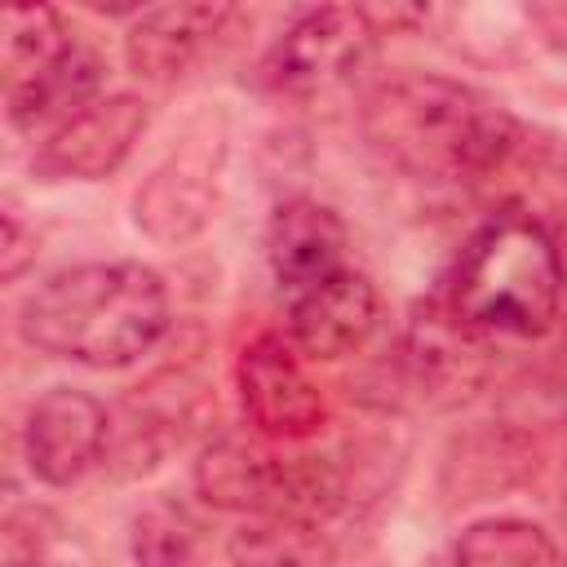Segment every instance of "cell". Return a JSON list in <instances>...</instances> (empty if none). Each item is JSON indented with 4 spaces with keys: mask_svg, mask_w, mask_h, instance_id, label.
<instances>
[{
    "mask_svg": "<svg viewBox=\"0 0 567 567\" xmlns=\"http://www.w3.org/2000/svg\"><path fill=\"white\" fill-rule=\"evenodd\" d=\"M363 137L412 177L478 182L514 155L518 124L505 106L461 80L403 71L368 93Z\"/></svg>",
    "mask_w": 567,
    "mask_h": 567,
    "instance_id": "1",
    "label": "cell"
},
{
    "mask_svg": "<svg viewBox=\"0 0 567 567\" xmlns=\"http://www.w3.org/2000/svg\"><path fill=\"white\" fill-rule=\"evenodd\" d=\"M27 346L84 368H124L168 328V288L142 261H89L49 275L18 315Z\"/></svg>",
    "mask_w": 567,
    "mask_h": 567,
    "instance_id": "2",
    "label": "cell"
},
{
    "mask_svg": "<svg viewBox=\"0 0 567 567\" xmlns=\"http://www.w3.org/2000/svg\"><path fill=\"white\" fill-rule=\"evenodd\" d=\"M443 301L483 337L545 332L563 301V257L554 235L536 217L501 208L465 239Z\"/></svg>",
    "mask_w": 567,
    "mask_h": 567,
    "instance_id": "3",
    "label": "cell"
},
{
    "mask_svg": "<svg viewBox=\"0 0 567 567\" xmlns=\"http://www.w3.org/2000/svg\"><path fill=\"white\" fill-rule=\"evenodd\" d=\"M208 505L284 527H315L341 505V474L328 456H288L257 439H217L195 461Z\"/></svg>",
    "mask_w": 567,
    "mask_h": 567,
    "instance_id": "4",
    "label": "cell"
},
{
    "mask_svg": "<svg viewBox=\"0 0 567 567\" xmlns=\"http://www.w3.org/2000/svg\"><path fill=\"white\" fill-rule=\"evenodd\" d=\"M226 159L221 115H204L186 128L177 151L142 182L137 226L155 244H186L217 217V182Z\"/></svg>",
    "mask_w": 567,
    "mask_h": 567,
    "instance_id": "5",
    "label": "cell"
},
{
    "mask_svg": "<svg viewBox=\"0 0 567 567\" xmlns=\"http://www.w3.org/2000/svg\"><path fill=\"white\" fill-rule=\"evenodd\" d=\"M377 44V27L368 9H346V4H323L301 13L261 58V80L275 93L310 97L323 93L341 80H350L363 58Z\"/></svg>",
    "mask_w": 567,
    "mask_h": 567,
    "instance_id": "6",
    "label": "cell"
},
{
    "mask_svg": "<svg viewBox=\"0 0 567 567\" xmlns=\"http://www.w3.org/2000/svg\"><path fill=\"white\" fill-rule=\"evenodd\" d=\"M306 354L292 346L284 332H261L244 346L235 363V385H239V408L244 421L266 439V443H301L310 439L323 416V390L310 381Z\"/></svg>",
    "mask_w": 567,
    "mask_h": 567,
    "instance_id": "7",
    "label": "cell"
},
{
    "mask_svg": "<svg viewBox=\"0 0 567 567\" xmlns=\"http://www.w3.org/2000/svg\"><path fill=\"white\" fill-rule=\"evenodd\" d=\"M146 120L151 111L133 93L97 97L84 111H75L66 124H58L40 142L31 164L49 182H97L128 159L133 142L146 133Z\"/></svg>",
    "mask_w": 567,
    "mask_h": 567,
    "instance_id": "8",
    "label": "cell"
},
{
    "mask_svg": "<svg viewBox=\"0 0 567 567\" xmlns=\"http://www.w3.org/2000/svg\"><path fill=\"white\" fill-rule=\"evenodd\" d=\"M111 439V416L106 408L89 394V390H44L31 412H27V430H22V447H27V465L40 483L66 487L75 478H84Z\"/></svg>",
    "mask_w": 567,
    "mask_h": 567,
    "instance_id": "9",
    "label": "cell"
},
{
    "mask_svg": "<svg viewBox=\"0 0 567 567\" xmlns=\"http://www.w3.org/2000/svg\"><path fill=\"white\" fill-rule=\"evenodd\" d=\"M403 372L425 399L456 403L474 394L487 377L483 332L470 328L447 301H425L403 328Z\"/></svg>",
    "mask_w": 567,
    "mask_h": 567,
    "instance_id": "10",
    "label": "cell"
},
{
    "mask_svg": "<svg viewBox=\"0 0 567 567\" xmlns=\"http://www.w3.org/2000/svg\"><path fill=\"white\" fill-rule=\"evenodd\" d=\"M377 319H381V297L372 279L346 266L292 297L288 337L306 359H346L372 337Z\"/></svg>",
    "mask_w": 567,
    "mask_h": 567,
    "instance_id": "11",
    "label": "cell"
},
{
    "mask_svg": "<svg viewBox=\"0 0 567 567\" xmlns=\"http://www.w3.org/2000/svg\"><path fill=\"white\" fill-rule=\"evenodd\" d=\"M341 252H346V226L328 204H319V199H284L270 213L266 257H270L275 279L292 297L315 288V284H323L328 275L346 270Z\"/></svg>",
    "mask_w": 567,
    "mask_h": 567,
    "instance_id": "12",
    "label": "cell"
},
{
    "mask_svg": "<svg viewBox=\"0 0 567 567\" xmlns=\"http://www.w3.org/2000/svg\"><path fill=\"white\" fill-rule=\"evenodd\" d=\"M230 22V4H159L142 9L124 35V58L142 80L182 75Z\"/></svg>",
    "mask_w": 567,
    "mask_h": 567,
    "instance_id": "13",
    "label": "cell"
},
{
    "mask_svg": "<svg viewBox=\"0 0 567 567\" xmlns=\"http://www.w3.org/2000/svg\"><path fill=\"white\" fill-rule=\"evenodd\" d=\"M75 40L66 35L58 9L49 4H9L4 9V40H0V66H4V97L40 80Z\"/></svg>",
    "mask_w": 567,
    "mask_h": 567,
    "instance_id": "14",
    "label": "cell"
},
{
    "mask_svg": "<svg viewBox=\"0 0 567 567\" xmlns=\"http://www.w3.org/2000/svg\"><path fill=\"white\" fill-rule=\"evenodd\" d=\"M456 567H567L554 536L527 518H483L461 532Z\"/></svg>",
    "mask_w": 567,
    "mask_h": 567,
    "instance_id": "15",
    "label": "cell"
},
{
    "mask_svg": "<svg viewBox=\"0 0 567 567\" xmlns=\"http://www.w3.org/2000/svg\"><path fill=\"white\" fill-rule=\"evenodd\" d=\"M523 470H527V452L505 430L501 434L496 430L470 434L465 443H456V452L447 461V478H456L461 501L505 492V487H514V474H523Z\"/></svg>",
    "mask_w": 567,
    "mask_h": 567,
    "instance_id": "16",
    "label": "cell"
},
{
    "mask_svg": "<svg viewBox=\"0 0 567 567\" xmlns=\"http://www.w3.org/2000/svg\"><path fill=\"white\" fill-rule=\"evenodd\" d=\"M133 558L137 567H195V527L177 509H146L133 523Z\"/></svg>",
    "mask_w": 567,
    "mask_h": 567,
    "instance_id": "17",
    "label": "cell"
},
{
    "mask_svg": "<svg viewBox=\"0 0 567 567\" xmlns=\"http://www.w3.org/2000/svg\"><path fill=\"white\" fill-rule=\"evenodd\" d=\"M226 563L230 567H310L301 545H297V527L284 523H244L230 540H226Z\"/></svg>",
    "mask_w": 567,
    "mask_h": 567,
    "instance_id": "18",
    "label": "cell"
},
{
    "mask_svg": "<svg viewBox=\"0 0 567 567\" xmlns=\"http://www.w3.org/2000/svg\"><path fill=\"white\" fill-rule=\"evenodd\" d=\"M31 261H35V230H27L22 217H18V208L9 204L4 208V235H0V275L4 279H18Z\"/></svg>",
    "mask_w": 567,
    "mask_h": 567,
    "instance_id": "19",
    "label": "cell"
},
{
    "mask_svg": "<svg viewBox=\"0 0 567 567\" xmlns=\"http://www.w3.org/2000/svg\"><path fill=\"white\" fill-rule=\"evenodd\" d=\"M9 567H44V563H9Z\"/></svg>",
    "mask_w": 567,
    "mask_h": 567,
    "instance_id": "20",
    "label": "cell"
},
{
    "mask_svg": "<svg viewBox=\"0 0 567 567\" xmlns=\"http://www.w3.org/2000/svg\"><path fill=\"white\" fill-rule=\"evenodd\" d=\"M563 532H567V496H563Z\"/></svg>",
    "mask_w": 567,
    "mask_h": 567,
    "instance_id": "21",
    "label": "cell"
},
{
    "mask_svg": "<svg viewBox=\"0 0 567 567\" xmlns=\"http://www.w3.org/2000/svg\"><path fill=\"white\" fill-rule=\"evenodd\" d=\"M563 354H567V337H563Z\"/></svg>",
    "mask_w": 567,
    "mask_h": 567,
    "instance_id": "22",
    "label": "cell"
}]
</instances>
